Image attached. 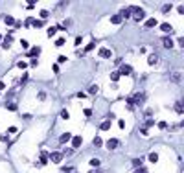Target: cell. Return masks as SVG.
Here are the masks:
<instances>
[{
    "label": "cell",
    "mask_w": 184,
    "mask_h": 173,
    "mask_svg": "<svg viewBox=\"0 0 184 173\" xmlns=\"http://www.w3.org/2000/svg\"><path fill=\"white\" fill-rule=\"evenodd\" d=\"M131 15H133L134 20H142L144 17H146V11L142 8H131Z\"/></svg>",
    "instance_id": "cell-1"
},
{
    "label": "cell",
    "mask_w": 184,
    "mask_h": 173,
    "mask_svg": "<svg viewBox=\"0 0 184 173\" xmlns=\"http://www.w3.org/2000/svg\"><path fill=\"white\" fill-rule=\"evenodd\" d=\"M110 22H112V24H120V22H121L120 15H112V17H110Z\"/></svg>",
    "instance_id": "cell-15"
},
{
    "label": "cell",
    "mask_w": 184,
    "mask_h": 173,
    "mask_svg": "<svg viewBox=\"0 0 184 173\" xmlns=\"http://www.w3.org/2000/svg\"><path fill=\"white\" fill-rule=\"evenodd\" d=\"M20 44H22V48H28V46H29V44H28V41H24V39L20 41Z\"/></svg>",
    "instance_id": "cell-42"
},
{
    "label": "cell",
    "mask_w": 184,
    "mask_h": 173,
    "mask_svg": "<svg viewBox=\"0 0 184 173\" xmlns=\"http://www.w3.org/2000/svg\"><path fill=\"white\" fill-rule=\"evenodd\" d=\"M17 66L20 68V70H26V68H28V65H26L24 61H18V65H17Z\"/></svg>",
    "instance_id": "cell-27"
},
{
    "label": "cell",
    "mask_w": 184,
    "mask_h": 173,
    "mask_svg": "<svg viewBox=\"0 0 184 173\" xmlns=\"http://www.w3.org/2000/svg\"><path fill=\"white\" fill-rule=\"evenodd\" d=\"M98 90H100V88H98V85H92L90 88H88V92H90V94H96Z\"/></svg>",
    "instance_id": "cell-24"
},
{
    "label": "cell",
    "mask_w": 184,
    "mask_h": 173,
    "mask_svg": "<svg viewBox=\"0 0 184 173\" xmlns=\"http://www.w3.org/2000/svg\"><path fill=\"white\" fill-rule=\"evenodd\" d=\"M46 162H48V153H46V151H42V153H41V162H39V164H41V166H44Z\"/></svg>",
    "instance_id": "cell-12"
},
{
    "label": "cell",
    "mask_w": 184,
    "mask_h": 173,
    "mask_svg": "<svg viewBox=\"0 0 184 173\" xmlns=\"http://www.w3.org/2000/svg\"><path fill=\"white\" fill-rule=\"evenodd\" d=\"M42 24H44L42 20H33V28H41Z\"/></svg>",
    "instance_id": "cell-32"
},
{
    "label": "cell",
    "mask_w": 184,
    "mask_h": 173,
    "mask_svg": "<svg viewBox=\"0 0 184 173\" xmlns=\"http://www.w3.org/2000/svg\"><path fill=\"white\" fill-rule=\"evenodd\" d=\"M166 127H167L166 122H158V129H166Z\"/></svg>",
    "instance_id": "cell-38"
},
{
    "label": "cell",
    "mask_w": 184,
    "mask_h": 173,
    "mask_svg": "<svg viewBox=\"0 0 184 173\" xmlns=\"http://www.w3.org/2000/svg\"><path fill=\"white\" fill-rule=\"evenodd\" d=\"M39 54H41V48H39V46H33V48L28 52V55H29L31 59H37V55H39Z\"/></svg>",
    "instance_id": "cell-5"
},
{
    "label": "cell",
    "mask_w": 184,
    "mask_h": 173,
    "mask_svg": "<svg viewBox=\"0 0 184 173\" xmlns=\"http://www.w3.org/2000/svg\"><path fill=\"white\" fill-rule=\"evenodd\" d=\"M66 61V55H59V63H64Z\"/></svg>",
    "instance_id": "cell-43"
},
{
    "label": "cell",
    "mask_w": 184,
    "mask_h": 173,
    "mask_svg": "<svg viewBox=\"0 0 184 173\" xmlns=\"http://www.w3.org/2000/svg\"><path fill=\"white\" fill-rule=\"evenodd\" d=\"M90 166H100V160H98V158H92V160H90Z\"/></svg>",
    "instance_id": "cell-37"
},
{
    "label": "cell",
    "mask_w": 184,
    "mask_h": 173,
    "mask_svg": "<svg viewBox=\"0 0 184 173\" xmlns=\"http://www.w3.org/2000/svg\"><path fill=\"white\" fill-rule=\"evenodd\" d=\"M110 55H112V54H110V50H109V48H101V50H100V57H103V59H109Z\"/></svg>",
    "instance_id": "cell-7"
},
{
    "label": "cell",
    "mask_w": 184,
    "mask_h": 173,
    "mask_svg": "<svg viewBox=\"0 0 184 173\" xmlns=\"http://www.w3.org/2000/svg\"><path fill=\"white\" fill-rule=\"evenodd\" d=\"M134 173H146V171H144V169L140 168V169H136V171H134Z\"/></svg>",
    "instance_id": "cell-46"
},
{
    "label": "cell",
    "mask_w": 184,
    "mask_h": 173,
    "mask_svg": "<svg viewBox=\"0 0 184 173\" xmlns=\"http://www.w3.org/2000/svg\"><path fill=\"white\" fill-rule=\"evenodd\" d=\"M175 111L179 112V114H182V101H177L175 103Z\"/></svg>",
    "instance_id": "cell-19"
},
{
    "label": "cell",
    "mask_w": 184,
    "mask_h": 173,
    "mask_svg": "<svg viewBox=\"0 0 184 173\" xmlns=\"http://www.w3.org/2000/svg\"><path fill=\"white\" fill-rule=\"evenodd\" d=\"M33 20H35V19H31V17H29V19H26V26L29 28V24H33Z\"/></svg>",
    "instance_id": "cell-39"
},
{
    "label": "cell",
    "mask_w": 184,
    "mask_h": 173,
    "mask_svg": "<svg viewBox=\"0 0 184 173\" xmlns=\"http://www.w3.org/2000/svg\"><path fill=\"white\" fill-rule=\"evenodd\" d=\"M4 88H6V83H2V81H0V90H4Z\"/></svg>",
    "instance_id": "cell-45"
},
{
    "label": "cell",
    "mask_w": 184,
    "mask_h": 173,
    "mask_svg": "<svg viewBox=\"0 0 184 173\" xmlns=\"http://www.w3.org/2000/svg\"><path fill=\"white\" fill-rule=\"evenodd\" d=\"M90 173H98V171H90Z\"/></svg>",
    "instance_id": "cell-47"
},
{
    "label": "cell",
    "mask_w": 184,
    "mask_h": 173,
    "mask_svg": "<svg viewBox=\"0 0 184 173\" xmlns=\"http://www.w3.org/2000/svg\"><path fill=\"white\" fill-rule=\"evenodd\" d=\"M64 44V39L61 37V39H57V41H55V46H63Z\"/></svg>",
    "instance_id": "cell-33"
},
{
    "label": "cell",
    "mask_w": 184,
    "mask_h": 173,
    "mask_svg": "<svg viewBox=\"0 0 184 173\" xmlns=\"http://www.w3.org/2000/svg\"><path fill=\"white\" fill-rule=\"evenodd\" d=\"M100 129H101V131H109V129H110V122H103Z\"/></svg>",
    "instance_id": "cell-18"
},
{
    "label": "cell",
    "mask_w": 184,
    "mask_h": 173,
    "mask_svg": "<svg viewBox=\"0 0 184 173\" xmlns=\"http://www.w3.org/2000/svg\"><path fill=\"white\" fill-rule=\"evenodd\" d=\"M160 28H162V31H166V33H167V31H171V26H169V22H164Z\"/></svg>",
    "instance_id": "cell-16"
},
{
    "label": "cell",
    "mask_w": 184,
    "mask_h": 173,
    "mask_svg": "<svg viewBox=\"0 0 184 173\" xmlns=\"http://www.w3.org/2000/svg\"><path fill=\"white\" fill-rule=\"evenodd\" d=\"M149 160L151 162H158V155H156V153H151V155H149Z\"/></svg>",
    "instance_id": "cell-23"
},
{
    "label": "cell",
    "mask_w": 184,
    "mask_h": 173,
    "mask_svg": "<svg viewBox=\"0 0 184 173\" xmlns=\"http://www.w3.org/2000/svg\"><path fill=\"white\" fill-rule=\"evenodd\" d=\"M55 33H57V28H48V35H50V37H54Z\"/></svg>",
    "instance_id": "cell-26"
},
{
    "label": "cell",
    "mask_w": 184,
    "mask_h": 173,
    "mask_svg": "<svg viewBox=\"0 0 184 173\" xmlns=\"http://www.w3.org/2000/svg\"><path fill=\"white\" fill-rule=\"evenodd\" d=\"M74 171V168H72V166H68V168H63V173H72Z\"/></svg>",
    "instance_id": "cell-35"
},
{
    "label": "cell",
    "mask_w": 184,
    "mask_h": 173,
    "mask_svg": "<svg viewBox=\"0 0 184 173\" xmlns=\"http://www.w3.org/2000/svg\"><path fill=\"white\" fill-rule=\"evenodd\" d=\"M94 145H96V147H100V145H101V138H100V136L94 138Z\"/></svg>",
    "instance_id": "cell-31"
},
{
    "label": "cell",
    "mask_w": 184,
    "mask_h": 173,
    "mask_svg": "<svg viewBox=\"0 0 184 173\" xmlns=\"http://www.w3.org/2000/svg\"><path fill=\"white\" fill-rule=\"evenodd\" d=\"M118 144H120V142H118L116 138H110V140L107 142V147H109V149H116V147H118Z\"/></svg>",
    "instance_id": "cell-9"
},
{
    "label": "cell",
    "mask_w": 184,
    "mask_h": 173,
    "mask_svg": "<svg viewBox=\"0 0 184 173\" xmlns=\"http://www.w3.org/2000/svg\"><path fill=\"white\" fill-rule=\"evenodd\" d=\"M144 99H146V94H142V92H138V94H134L133 98H131V101H133V105H142Z\"/></svg>",
    "instance_id": "cell-2"
},
{
    "label": "cell",
    "mask_w": 184,
    "mask_h": 173,
    "mask_svg": "<svg viewBox=\"0 0 184 173\" xmlns=\"http://www.w3.org/2000/svg\"><path fill=\"white\" fill-rule=\"evenodd\" d=\"M0 140H2V142H8L9 138H8V135H2V136H0Z\"/></svg>",
    "instance_id": "cell-44"
},
{
    "label": "cell",
    "mask_w": 184,
    "mask_h": 173,
    "mask_svg": "<svg viewBox=\"0 0 184 173\" xmlns=\"http://www.w3.org/2000/svg\"><path fill=\"white\" fill-rule=\"evenodd\" d=\"M48 15H50V11H48V9H41V17H42V19H46Z\"/></svg>",
    "instance_id": "cell-30"
},
{
    "label": "cell",
    "mask_w": 184,
    "mask_h": 173,
    "mask_svg": "<svg viewBox=\"0 0 184 173\" xmlns=\"http://www.w3.org/2000/svg\"><path fill=\"white\" fill-rule=\"evenodd\" d=\"M81 41H83V39H81V37H77V39L74 41V44H75V46H79V44H81Z\"/></svg>",
    "instance_id": "cell-41"
},
{
    "label": "cell",
    "mask_w": 184,
    "mask_h": 173,
    "mask_svg": "<svg viewBox=\"0 0 184 173\" xmlns=\"http://www.w3.org/2000/svg\"><path fill=\"white\" fill-rule=\"evenodd\" d=\"M48 158H50L54 164H59V162H61V158H63V155H61V153H57V151H54L52 155H48Z\"/></svg>",
    "instance_id": "cell-4"
},
{
    "label": "cell",
    "mask_w": 184,
    "mask_h": 173,
    "mask_svg": "<svg viewBox=\"0 0 184 173\" xmlns=\"http://www.w3.org/2000/svg\"><path fill=\"white\" fill-rule=\"evenodd\" d=\"M94 46H96V42H90V44L85 46V52H90V50H94Z\"/></svg>",
    "instance_id": "cell-25"
},
{
    "label": "cell",
    "mask_w": 184,
    "mask_h": 173,
    "mask_svg": "<svg viewBox=\"0 0 184 173\" xmlns=\"http://www.w3.org/2000/svg\"><path fill=\"white\" fill-rule=\"evenodd\" d=\"M131 72H133L131 65H121V66H120V70H118V74H120V76H129Z\"/></svg>",
    "instance_id": "cell-3"
},
{
    "label": "cell",
    "mask_w": 184,
    "mask_h": 173,
    "mask_svg": "<svg viewBox=\"0 0 184 173\" xmlns=\"http://www.w3.org/2000/svg\"><path fill=\"white\" fill-rule=\"evenodd\" d=\"M83 114H85V116H92V111H90V109H85Z\"/></svg>",
    "instance_id": "cell-40"
},
{
    "label": "cell",
    "mask_w": 184,
    "mask_h": 173,
    "mask_svg": "<svg viewBox=\"0 0 184 173\" xmlns=\"http://www.w3.org/2000/svg\"><path fill=\"white\" fill-rule=\"evenodd\" d=\"M146 173H147V171H146Z\"/></svg>",
    "instance_id": "cell-48"
},
{
    "label": "cell",
    "mask_w": 184,
    "mask_h": 173,
    "mask_svg": "<svg viewBox=\"0 0 184 173\" xmlns=\"http://www.w3.org/2000/svg\"><path fill=\"white\" fill-rule=\"evenodd\" d=\"M8 109H9V111H17V103H15V101H9L8 103Z\"/></svg>",
    "instance_id": "cell-22"
},
{
    "label": "cell",
    "mask_w": 184,
    "mask_h": 173,
    "mask_svg": "<svg viewBox=\"0 0 184 173\" xmlns=\"http://www.w3.org/2000/svg\"><path fill=\"white\" fill-rule=\"evenodd\" d=\"M133 164H134V166H142V158H134Z\"/></svg>",
    "instance_id": "cell-36"
},
{
    "label": "cell",
    "mask_w": 184,
    "mask_h": 173,
    "mask_svg": "<svg viewBox=\"0 0 184 173\" xmlns=\"http://www.w3.org/2000/svg\"><path fill=\"white\" fill-rule=\"evenodd\" d=\"M37 98L41 99V101H42V99H46V92H39V94H37Z\"/></svg>",
    "instance_id": "cell-34"
},
{
    "label": "cell",
    "mask_w": 184,
    "mask_h": 173,
    "mask_svg": "<svg viewBox=\"0 0 184 173\" xmlns=\"http://www.w3.org/2000/svg\"><path fill=\"white\" fill-rule=\"evenodd\" d=\"M70 138H72V136H70V133H64V135H61V136H59V142H61V144H64V142H68Z\"/></svg>",
    "instance_id": "cell-10"
},
{
    "label": "cell",
    "mask_w": 184,
    "mask_h": 173,
    "mask_svg": "<svg viewBox=\"0 0 184 173\" xmlns=\"http://www.w3.org/2000/svg\"><path fill=\"white\" fill-rule=\"evenodd\" d=\"M162 44H164V48H173V44H175V42H173L169 37H164V39H162Z\"/></svg>",
    "instance_id": "cell-8"
},
{
    "label": "cell",
    "mask_w": 184,
    "mask_h": 173,
    "mask_svg": "<svg viewBox=\"0 0 184 173\" xmlns=\"http://www.w3.org/2000/svg\"><path fill=\"white\" fill-rule=\"evenodd\" d=\"M171 79H173V81H175V83H180V74H179V72H175V74H171Z\"/></svg>",
    "instance_id": "cell-20"
},
{
    "label": "cell",
    "mask_w": 184,
    "mask_h": 173,
    "mask_svg": "<svg viewBox=\"0 0 184 173\" xmlns=\"http://www.w3.org/2000/svg\"><path fill=\"white\" fill-rule=\"evenodd\" d=\"M110 79H112V81H118V79H120V74H118V72H112V74H110Z\"/></svg>",
    "instance_id": "cell-29"
},
{
    "label": "cell",
    "mask_w": 184,
    "mask_h": 173,
    "mask_svg": "<svg viewBox=\"0 0 184 173\" xmlns=\"http://www.w3.org/2000/svg\"><path fill=\"white\" fill-rule=\"evenodd\" d=\"M61 118H63V120H68V118H70V112H68L66 109H64V111H61Z\"/></svg>",
    "instance_id": "cell-21"
},
{
    "label": "cell",
    "mask_w": 184,
    "mask_h": 173,
    "mask_svg": "<svg viewBox=\"0 0 184 173\" xmlns=\"http://www.w3.org/2000/svg\"><path fill=\"white\" fill-rule=\"evenodd\" d=\"M4 20H6V24H9V26H13V24H15V19H13V17H9V15H6V19H4Z\"/></svg>",
    "instance_id": "cell-17"
},
{
    "label": "cell",
    "mask_w": 184,
    "mask_h": 173,
    "mask_svg": "<svg viewBox=\"0 0 184 173\" xmlns=\"http://www.w3.org/2000/svg\"><path fill=\"white\" fill-rule=\"evenodd\" d=\"M129 17H131V9H121L120 19H129Z\"/></svg>",
    "instance_id": "cell-13"
},
{
    "label": "cell",
    "mask_w": 184,
    "mask_h": 173,
    "mask_svg": "<svg viewBox=\"0 0 184 173\" xmlns=\"http://www.w3.org/2000/svg\"><path fill=\"white\" fill-rule=\"evenodd\" d=\"M156 61H158V57H156L155 54H151L149 57H147V63H149L151 66H153V65H156Z\"/></svg>",
    "instance_id": "cell-11"
},
{
    "label": "cell",
    "mask_w": 184,
    "mask_h": 173,
    "mask_svg": "<svg viewBox=\"0 0 184 173\" xmlns=\"http://www.w3.org/2000/svg\"><path fill=\"white\" fill-rule=\"evenodd\" d=\"M70 140H72V145H74V147H79V145L83 144V138H81V136H72Z\"/></svg>",
    "instance_id": "cell-6"
},
{
    "label": "cell",
    "mask_w": 184,
    "mask_h": 173,
    "mask_svg": "<svg viewBox=\"0 0 184 173\" xmlns=\"http://www.w3.org/2000/svg\"><path fill=\"white\" fill-rule=\"evenodd\" d=\"M155 26H156V19H149L146 22V28H155Z\"/></svg>",
    "instance_id": "cell-14"
},
{
    "label": "cell",
    "mask_w": 184,
    "mask_h": 173,
    "mask_svg": "<svg viewBox=\"0 0 184 173\" xmlns=\"http://www.w3.org/2000/svg\"><path fill=\"white\" fill-rule=\"evenodd\" d=\"M169 11H171V4H166L162 8V13H169Z\"/></svg>",
    "instance_id": "cell-28"
}]
</instances>
